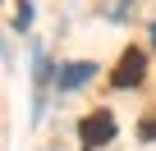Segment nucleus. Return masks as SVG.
Returning a JSON list of instances; mask_svg holds the SVG:
<instances>
[{
	"instance_id": "obj_1",
	"label": "nucleus",
	"mask_w": 156,
	"mask_h": 151,
	"mask_svg": "<svg viewBox=\"0 0 156 151\" xmlns=\"http://www.w3.org/2000/svg\"><path fill=\"white\" fill-rule=\"evenodd\" d=\"M78 137H83V146H87V151L106 146V142L115 137V115H110V110H97V115H87L83 124H78Z\"/></svg>"
},
{
	"instance_id": "obj_2",
	"label": "nucleus",
	"mask_w": 156,
	"mask_h": 151,
	"mask_svg": "<svg viewBox=\"0 0 156 151\" xmlns=\"http://www.w3.org/2000/svg\"><path fill=\"white\" fill-rule=\"evenodd\" d=\"M142 69H147V55H142L138 46H129V50L119 55V69L110 73V87H133V83H142Z\"/></svg>"
},
{
	"instance_id": "obj_3",
	"label": "nucleus",
	"mask_w": 156,
	"mask_h": 151,
	"mask_svg": "<svg viewBox=\"0 0 156 151\" xmlns=\"http://www.w3.org/2000/svg\"><path fill=\"white\" fill-rule=\"evenodd\" d=\"M92 78V64L87 60H78V64H64L60 69V92H73V87H83Z\"/></svg>"
},
{
	"instance_id": "obj_4",
	"label": "nucleus",
	"mask_w": 156,
	"mask_h": 151,
	"mask_svg": "<svg viewBox=\"0 0 156 151\" xmlns=\"http://www.w3.org/2000/svg\"><path fill=\"white\" fill-rule=\"evenodd\" d=\"M138 137H142V142H156V115H147V119L138 124Z\"/></svg>"
},
{
	"instance_id": "obj_5",
	"label": "nucleus",
	"mask_w": 156,
	"mask_h": 151,
	"mask_svg": "<svg viewBox=\"0 0 156 151\" xmlns=\"http://www.w3.org/2000/svg\"><path fill=\"white\" fill-rule=\"evenodd\" d=\"M151 41H156V23H151Z\"/></svg>"
}]
</instances>
